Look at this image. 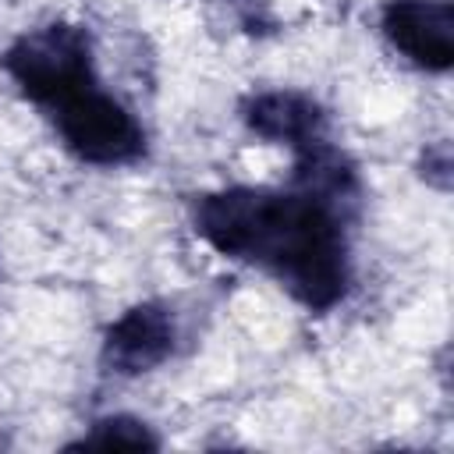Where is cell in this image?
<instances>
[{"label": "cell", "instance_id": "obj_1", "mask_svg": "<svg viewBox=\"0 0 454 454\" xmlns=\"http://www.w3.org/2000/svg\"><path fill=\"white\" fill-rule=\"evenodd\" d=\"M351 206L312 188L287 184H223L192 195L188 220L202 245L216 255L259 266L301 309H337L351 284Z\"/></svg>", "mask_w": 454, "mask_h": 454}, {"label": "cell", "instance_id": "obj_2", "mask_svg": "<svg viewBox=\"0 0 454 454\" xmlns=\"http://www.w3.org/2000/svg\"><path fill=\"white\" fill-rule=\"evenodd\" d=\"M0 67L11 85L43 114L64 106L78 92L99 85L92 35L78 21H46L21 32L4 53Z\"/></svg>", "mask_w": 454, "mask_h": 454}, {"label": "cell", "instance_id": "obj_4", "mask_svg": "<svg viewBox=\"0 0 454 454\" xmlns=\"http://www.w3.org/2000/svg\"><path fill=\"white\" fill-rule=\"evenodd\" d=\"M177 348V319L167 301H135L128 305L99 340V362L106 372L135 380L160 369Z\"/></svg>", "mask_w": 454, "mask_h": 454}, {"label": "cell", "instance_id": "obj_3", "mask_svg": "<svg viewBox=\"0 0 454 454\" xmlns=\"http://www.w3.org/2000/svg\"><path fill=\"white\" fill-rule=\"evenodd\" d=\"M60 145L85 167H131L145 160L149 135L142 121L103 85H92L46 114Z\"/></svg>", "mask_w": 454, "mask_h": 454}, {"label": "cell", "instance_id": "obj_5", "mask_svg": "<svg viewBox=\"0 0 454 454\" xmlns=\"http://www.w3.org/2000/svg\"><path fill=\"white\" fill-rule=\"evenodd\" d=\"M387 46L426 74H447L454 64V4L450 0H387L380 7Z\"/></svg>", "mask_w": 454, "mask_h": 454}, {"label": "cell", "instance_id": "obj_7", "mask_svg": "<svg viewBox=\"0 0 454 454\" xmlns=\"http://www.w3.org/2000/svg\"><path fill=\"white\" fill-rule=\"evenodd\" d=\"M71 450L78 447H99V450H110V447H128V450H156L160 447V436L153 433L149 422L135 419V415H103L96 419L78 440L67 443Z\"/></svg>", "mask_w": 454, "mask_h": 454}, {"label": "cell", "instance_id": "obj_6", "mask_svg": "<svg viewBox=\"0 0 454 454\" xmlns=\"http://www.w3.org/2000/svg\"><path fill=\"white\" fill-rule=\"evenodd\" d=\"M241 124L248 135L284 145L287 153H298L319 138H330V114L326 106L301 89H259L248 92L238 106Z\"/></svg>", "mask_w": 454, "mask_h": 454}]
</instances>
